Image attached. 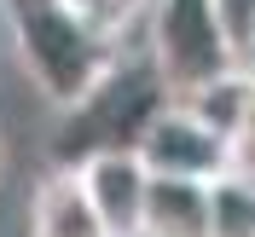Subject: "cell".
I'll return each instance as SVG.
<instances>
[{"label":"cell","instance_id":"cell-12","mask_svg":"<svg viewBox=\"0 0 255 237\" xmlns=\"http://www.w3.org/2000/svg\"><path fill=\"white\" fill-rule=\"evenodd\" d=\"M0 179H6V145H0Z\"/></svg>","mask_w":255,"mask_h":237},{"label":"cell","instance_id":"cell-11","mask_svg":"<svg viewBox=\"0 0 255 237\" xmlns=\"http://www.w3.org/2000/svg\"><path fill=\"white\" fill-rule=\"evenodd\" d=\"M17 6H41V0H6V12H17Z\"/></svg>","mask_w":255,"mask_h":237},{"label":"cell","instance_id":"cell-7","mask_svg":"<svg viewBox=\"0 0 255 237\" xmlns=\"http://www.w3.org/2000/svg\"><path fill=\"white\" fill-rule=\"evenodd\" d=\"M139 237H209V179H162V174H151Z\"/></svg>","mask_w":255,"mask_h":237},{"label":"cell","instance_id":"cell-9","mask_svg":"<svg viewBox=\"0 0 255 237\" xmlns=\"http://www.w3.org/2000/svg\"><path fill=\"white\" fill-rule=\"evenodd\" d=\"M70 17H81L87 29L99 35V41H111V47H122L128 35L145 23V12H151V0H58Z\"/></svg>","mask_w":255,"mask_h":237},{"label":"cell","instance_id":"cell-4","mask_svg":"<svg viewBox=\"0 0 255 237\" xmlns=\"http://www.w3.org/2000/svg\"><path fill=\"white\" fill-rule=\"evenodd\" d=\"M133 151H139V162L151 174H162V179H215V174H226V139L191 110L186 98H168V104L145 122V133H139Z\"/></svg>","mask_w":255,"mask_h":237},{"label":"cell","instance_id":"cell-2","mask_svg":"<svg viewBox=\"0 0 255 237\" xmlns=\"http://www.w3.org/2000/svg\"><path fill=\"white\" fill-rule=\"evenodd\" d=\"M12 47H17L23 76L35 81V93L47 98L52 110H70V104L116 64V52H122V47H111V41H99L81 17H70L58 0L17 6L12 12Z\"/></svg>","mask_w":255,"mask_h":237},{"label":"cell","instance_id":"cell-5","mask_svg":"<svg viewBox=\"0 0 255 237\" xmlns=\"http://www.w3.org/2000/svg\"><path fill=\"white\" fill-rule=\"evenodd\" d=\"M70 174L81 179L93 214L105 220L111 237H139V214H145V185L151 168L139 162V151H99V157L76 162Z\"/></svg>","mask_w":255,"mask_h":237},{"label":"cell","instance_id":"cell-6","mask_svg":"<svg viewBox=\"0 0 255 237\" xmlns=\"http://www.w3.org/2000/svg\"><path fill=\"white\" fill-rule=\"evenodd\" d=\"M29 237H111L70 168H47L29 191Z\"/></svg>","mask_w":255,"mask_h":237},{"label":"cell","instance_id":"cell-8","mask_svg":"<svg viewBox=\"0 0 255 237\" xmlns=\"http://www.w3.org/2000/svg\"><path fill=\"white\" fill-rule=\"evenodd\" d=\"M209 237H255V179L244 174L209 179Z\"/></svg>","mask_w":255,"mask_h":237},{"label":"cell","instance_id":"cell-10","mask_svg":"<svg viewBox=\"0 0 255 237\" xmlns=\"http://www.w3.org/2000/svg\"><path fill=\"white\" fill-rule=\"evenodd\" d=\"M215 17H221L226 29V47L232 58H255V0H215Z\"/></svg>","mask_w":255,"mask_h":237},{"label":"cell","instance_id":"cell-3","mask_svg":"<svg viewBox=\"0 0 255 237\" xmlns=\"http://www.w3.org/2000/svg\"><path fill=\"white\" fill-rule=\"evenodd\" d=\"M145 35H151V52L145 58L157 64L162 87L174 98H186L191 87L226 76L232 70V47H226V29L215 17V0H151L145 12Z\"/></svg>","mask_w":255,"mask_h":237},{"label":"cell","instance_id":"cell-1","mask_svg":"<svg viewBox=\"0 0 255 237\" xmlns=\"http://www.w3.org/2000/svg\"><path fill=\"white\" fill-rule=\"evenodd\" d=\"M168 87H162L157 64L151 58H122L116 52V64L105 70V76L87 87V93L70 104V110H58V127H52V168H76V162L99 157V151H133L145 133V122L168 104Z\"/></svg>","mask_w":255,"mask_h":237}]
</instances>
